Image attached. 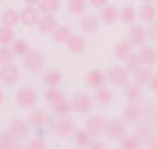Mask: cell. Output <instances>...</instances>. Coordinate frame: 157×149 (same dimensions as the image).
I'll use <instances>...</instances> for the list:
<instances>
[{
	"mask_svg": "<svg viewBox=\"0 0 157 149\" xmlns=\"http://www.w3.org/2000/svg\"><path fill=\"white\" fill-rule=\"evenodd\" d=\"M56 25H59L56 14H39V23H36V31H39V34H53V31H56Z\"/></svg>",
	"mask_w": 157,
	"mask_h": 149,
	"instance_id": "e0dca14e",
	"label": "cell"
},
{
	"mask_svg": "<svg viewBox=\"0 0 157 149\" xmlns=\"http://www.w3.org/2000/svg\"><path fill=\"white\" fill-rule=\"evenodd\" d=\"M126 40L135 45V51H137V48H143V45L149 42V28H146L143 23H132V25H129V37H126Z\"/></svg>",
	"mask_w": 157,
	"mask_h": 149,
	"instance_id": "3957f363",
	"label": "cell"
},
{
	"mask_svg": "<svg viewBox=\"0 0 157 149\" xmlns=\"http://www.w3.org/2000/svg\"><path fill=\"white\" fill-rule=\"evenodd\" d=\"M107 3H109V0H87V6H90V9H104Z\"/></svg>",
	"mask_w": 157,
	"mask_h": 149,
	"instance_id": "ee69618b",
	"label": "cell"
},
{
	"mask_svg": "<svg viewBox=\"0 0 157 149\" xmlns=\"http://www.w3.org/2000/svg\"><path fill=\"white\" fill-rule=\"evenodd\" d=\"M132 76H135V84H143V87H149V82H151V76H154V68L140 65L137 70H132Z\"/></svg>",
	"mask_w": 157,
	"mask_h": 149,
	"instance_id": "ffe728a7",
	"label": "cell"
},
{
	"mask_svg": "<svg viewBox=\"0 0 157 149\" xmlns=\"http://www.w3.org/2000/svg\"><path fill=\"white\" fill-rule=\"evenodd\" d=\"M59 99H65L59 87H45V101H48V104H56Z\"/></svg>",
	"mask_w": 157,
	"mask_h": 149,
	"instance_id": "8d00e7d4",
	"label": "cell"
},
{
	"mask_svg": "<svg viewBox=\"0 0 157 149\" xmlns=\"http://www.w3.org/2000/svg\"><path fill=\"white\" fill-rule=\"evenodd\" d=\"M157 20V3H140V9H137V23H154Z\"/></svg>",
	"mask_w": 157,
	"mask_h": 149,
	"instance_id": "4fadbf2b",
	"label": "cell"
},
{
	"mask_svg": "<svg viewBox=\"0 0 157 149\" xmlns=\"http://www.w3.org/2000/svg\"><path fill=\"white\" fill-rule=\"evenodd\" d=\"M112 90H115V87H109V84L98 87V90H95V101H98V104H112V99H115Z\"/></svg>",
	"mask_w": 157,
	"mask_h": 149,
	"instance_id": "4316f807",
	"label": "cell"
},
{
	"mask_svg": "<svg viewBox=\"0 0 157 149\" xmlns=\"http://www.w3.org/2000/svg\"><path fill=\"white\" fill-rule=\"evenodd\" d=\"M70 34H73V31H70L67 25H56V31H53L51 37H53V42H59V45H65V42H67V37H70Z\"/></svg>",
	"mask_w": 157,
	"mask_h": 149,
	"instance_id": "f546056e",
	"label": "cell"
},
{
	"mask_svg": "<svg viewBox=\"0 0 157 149\" xmlns=\"http://www.w3.org/2000/svg\"><path fill=\"white\" fill-rule=\"evenodd\" d=\"M154 3H157V0H154Z\"/></svg>",
	"mask_w": 157,
	"mask_h": 149,
	"instance_id": "db71d44e",
	"label": "cell"
},
{
	"mask_svg": "<svg viewBox=\"0 0 157 149\" xmlns=\"http://www.w3.org/2000/svg\"><path fill=\"white\" fill-rule=\"evenodd\" d=\"M53 132L59 138H70L76 132V124L70 121V116H62V118H56V129H53Z\"/></svg>",
	"mask_w": 157,
	"mask_h": 149,
	"instance_id": "2e32d148",
	"label": "cell"
},
{
	"mask_svg": "<svg viewBox=\"0 0 157 149\" xmlns=\"http://www.w3.org/2000/svg\"><path fill=\"white\" fill-rule=\"evenodd\" d=\"M135 135H137V141H140V143H151L157 135H154V127H151V121H137L135 124Z\"/></svg>",
	"mask_w": 157,
	"mask_h": 149,
	"instance_id": "ba28073f",
	"label": "cell"
},
{
	"mask_svg": "<svg viewBox=\"0 0 157 149\" xmlns=\"http://www.w3.org/2000/svg\"><path fill=\"white\" fill-rule=\"evenodd\" d=\"M17 79H20V65H14V62L0 65V84H3V87L17 84Z\"/></svg>",
	"mask_w": 157,
	"mask_h": 149,
	"instance_id": "52a82bcc",
	"label": "cell"
},
{
	"mask_svg": "<svg viewBox=\"0 0 157 149\" xmlns=\"http://www.w3.org/2000/svg\"><path fill=\"white\" fill-rule=\"evenodd\" d=\"M70 104H73V113H78V116H90V110H93L95 99L90 96V93H76V96L70 99Z\"/></svg>",
	"mask_w": 157,
	"mask_h": 149,
	"instance_id": "277c9868",
	"label": "cell"
},
{
	"mask_svg": "<svg viewBox=\"0 0 157 149\" xmlns=\"http://www.w3.org/2000/svg\"><path fill=\"white\" fill-rule=\"evenodd\" d=\"M98 28H101L98 14H82V34H98Z\"/></svg>",
	"mask_w": 157,
	"mask_h": 149,
	"instance_id": "ac0fdd59",
	"label": "cell"
},
{
	"mask_svg": "<svg viewBox=\"0 0 157 149\" xmlns=\"http://www.w3.org/2000/svg\"><path fill=\"white\" fill-rule=\"evenodd\" d=\"M149 90H151L154 96H157V76H151V82H149Z\"/></svg>",
	"mask_w": 157,
	"mask_h": 149,
	"instance_id": "bcb514c9",
	"label": "cell"
},
{
	"mask_svg": "<svg viewBox=\"0 0 157 149\" xmlns=\"http://www.w3.org/2000/svg\"><path fill=\"white\" fill-rule=\"evenodd\" d=\"M14 104H17L20 110H34V107H36V90H34V87H23V90H17Z\"/></svg>",
	"mask_w": 157,
	"mask_h": 149,
	"instance_id": "5b68a950",
	"label": "cell"
},
{
	"mask_svg": "<svg viewBox=\"0 0 157 149\" xmlns=\"http://www.w3.org/2000/svg\"><path fill=\"white\" fill-rule=\"evenodd\" d=\"M9 62H14V51H11V45H0V65H9Z\"/></svg>",
	"mask_w": 157,
	"mask_h": 149,
	"instance_id": "f35d334b",
	"label": "cell"
},
{
	"mask_svg": "<svg viewBox=\"0 0 157 149\" xmlns=\"http://www.w3.org/2000/svg\"><path fill=\"white\" fill-rule=\"evenodd\" d=\"M6 101V93H3V84H0V104Z\"/></svg>",
	"mask_w": 157,
	"mask_h": 149,
	"instance_id": "c3c4849f",
	"label": "cell"
},
{
	"mask_svg": "<svg viewBox=\"0 0 157 149\" xmlns=\"http://www.w3.org/2000/svg\"><path fill=\"white\" fill-rule=\"evenodd\" d=\"M124 121H126V124L143 121V107H140V104H126V110H124Z\"/></svg>",
	"mask_w": 157,
	"mask_h": 149,
	"instance_id": "603a6c76",
	"label": "cell"
},
{
	"mask_svg": "<svg viewBox=\"0 0 157 149\" xmlns=\"http://www.w3.org/2000/svg\"><path fill=\"white\" fill-rule=\"evenodd\" d=\"M23 68H25L28 73H42V70H45V53L31 48L25 57H23Z\"/></svg>",
	"mask_w": 157,
	"mask_h": 149,
	"instance_id": "7a4b0ae2",
	"label": "cell"
},
{
	"mask_svg": "<svg viewBox=\"0 0 157 149\" xmlns=\"http://www.w3.org/2000/svg\"><path fill=\"white\" fill-rule=\"evenodd\" d=\"M129 76H132V73L126 70L124 62H121V65H112V70L107 73V84H109V87H126V84H129Z\"/></svg>",
	"mask_w": 157,
	"mask_h": 149,
	"instance_id": "6da1fadb",
	"label": "cell"
},
{
	"mask_svg": "<svg viewBox=\"0 0 157 149\" xmlns=\"http://www.w3.org/2000/svg\"><path fill=\"white\" fill-rule=\"evenodd\" d=\"M132 51H135V45H132L129 40H121V42H115V48H112V57H115L118 62H124Z\"/></svg>",
	"mask_w": 157,
	"mask_h": 149,
	"instance_id": "7402d4cb",
	"label": "cell"
},
{
	"mask_svg": "<svg viewBox=\"0 0 157 149\" xmlns=\"http://www.w3.org/2000/svg\"><path fill=\"white\" fill-rule=\"evenodd\" d=\"M87 149H104V143H101V141H98V138H93V141L87 143Z\"/></svg>",
	"mask_w": 157,
	"mask_h": 149,
	"instance_id": "f6af8a7d",
	"label": "cell"
},
{
	"mask_svg": "<svg viewBox=\"0 0 157 149\" xmlns=\"http://www.w3.org/2000/svg\"><path fill=\"white\" fill-rule=\"evenodd\" d=\"M149 149H157V138H154V141H151V143H149Z\"/></svg>",
	"mask_w": 157,
	"mask_h": 149,
	"instance_id": "681fc988",
	"label": "cell"
},
{
	"mask_svg": "<svg viewBox=\"0 0 157 149\" xmlns=\"http://www.w3.org/2000/svg\"><path fill=\"white\" fill-rule=\"evenodd\" d=\"M45 118H48V116L42 113V110H36V107H34V110H31V116H28V124L39 129V127H45Z\"/></svg>",
	"mask_w": 157,
	"mask_h": 149,
	"instance_id": "d6a6232c",
	"label": "cell"
},
{
	"mask_svg": "<svg viewBox=\"0 0 157 149\" xmlns=\"http://www.w3.org/2000/svg\"><path fill=\"white\" fill-rule=\"evenodd\" d=\"M124 65H126V70H129V73L140 68V59H137V51H132V53H129V57L124 59Z\"/></svg>",
	"mask_w": 157,
	"mask_h": 149,
	"instance_id": "ab89813d",
	"label": "cell"
},
{
	"mask_svg": "<svg viewBox=\"0 0 157 149\" xmlns=\"http://www.w3.org/2000/svg\"><path fill=\"white\" fill-rule=\"evenodd\" d=\"M84 82H87L90 90H98V87H104V84H107V73H104V70H98V68H93V70H87Z\"/></svg>",
	"mask_w": 157,
	"mask_h": 149,
	"instance_id": "9a60e30c",
	"label": "cell"
},
{
	"mask_svg": "<svg viewBox=\"0 0 157 149\" xmlns=\"http://www.w3.org/2000/svg\"><path fill=\"white\" fill-rule=\"evenodd\" d=\"M65 48H67L70 53H84V48H87L84 34H70V37H67V42H65Z\"/></svg>",
	"mask_w": 157,
	"mask_h": 149,
	"instance_id": "d6986e66",
	"label": "cell"
},
{
	"mask_svg": "<svg viewBox=\"0 0 157 149\" xmlns=\"http://www.w3.org/2000/svg\"><path fill=\"white\" fill-rule=\"evenodd\" d=\"M11 51H14V57H25V53L31 51V45H28L25 40H14V42H11Z\"/></svg>",
	"mask_w": 157,
	"mask_h": 149,
	"instance_id": "e575fe53",
	"label": "cell"
},
{
	"mask_svg": "<svg viewBox=\"0 0 157 149\" xmlns=\"http://www.w3.org/2000/svg\"><path fill=\"white\" fill-rule=\"evenodd\" d=\"M146 28H149V42H151V45H157V20H154V23H149Z\"/></svg>",
	"mask_w": 157,
	"mask_h": 149,
	"instance_id": "7bdbcfd3",
	"label": "cell"
},
{
	"mask_svg": "<svg viewBox=\"0 0 157 149\" xmlns=\"http://www.w3.org/2000/svg\"><path fill=\"white\" fill-rule=\"evenodd\" d=\"M14 40H17L14 28H9V25H0V45H11Z\"/></svg>",
	"mask_w": 157,
	"mask_h": 149,
	"instance_id": "836d02e7",
	"label": "cell"
},
{
	"mask_svg": "<svg viewBox=\"0 0 157 149\" xmlns=\"http://www.w3.org/2000/svg\"><path fill=\"white\" fill-rule=\"evenodd\" d=\"M51 110H53L56 118H62V116H70V113H73V104H70L67 99H59L56 104H51Z\"/></svg>",
	"mask_w": 157,
	"mask_h": 149,
	"instance_id": "d4e9b609",
	"label": "cell"
},
{
	"mask_svg": "<svg viewBox=\"0 0 157 149\" xmlns=\"http://www.w3.org/2000/svg\"><path fill=\"white\" fill-rule=\"evenodd\" d=\"M121 23H126V25L137 23V9L135 6H121Z\"/></svg>",
	"mask_w": 157,
	"mask_h": 149,
	"instance_id": "f1b7e54d",
	"label": "cell"
},
{
	"mask_svg": "<svg viewBox=\"0 0 157 149\" xmlns=\"http://www.w3.org/2000/svg\"><path fill=\"white\" fill-rule=\"evenodd\" d=\"M23 6H39V0H23Z\"/></svg>",
	"mask_w": 157,
	"mask_h": 149,
	"instance_id": "7dc6e473",
	"label": "cell"
},
{
	"mask_svg": "<svg viewBox=\"0 0 157 149\" xmlns=\"http://www.w3.org/2000/svg\"><path fill=\"white\" fill-rule=\"evenodd\" d=\"M137 59H140V65L154 68V65H157V48H154L151 42H146L143 48H137Z\"/></svg>",
	"mask_w": 157,
	"mask_h": 149,
	"instance_id": "5bb4252c",
	"label": "cell"
},
{
	"mask_svg": "<svg viewBox=\"0 0 157 149\" xmlns=\"http://www.w3.org/2000/svg\"><path fill=\"white\" fill-rule=\"evenodd\" d=\"M25 149H48V146H45V138H31Z\"/></svg>",
	"mask_w": 157,
	"mask_h": 149,
	"instance_id": "b9f144b4",
	"label": "cell"
},
{
	"mask_svg": "<svg viewBox=\"0 0 157 149\" xmlns=\"http://www.w3.org/2000/svg\"><path fill=\"white\" fill-rule=\"evenodd\" d=\"M140 3H154V0H140Z\"/></svg>",
	"mask_w": 157,
	"mask_h": 149,
	"instance_id": "816d5d0a",
	"label": "cell"
},
{
	"mask_svg": "<svg viewBox=\"0 0 157 149\" xmlns=\"http://www.w3.org/2000/svg\"><path fill=\"white\" fill-rule=\"evenodd\" d=\"M124 96H126V104H140L143 101V84H126Z\"/></svg>",
	"mask_w": 157,
	"mask_h": 149,
	"instance_id": "44dd1931",
	"label": "cell"
},
{
	"mask_svg": "<svg viewBox=\"0 0 157 149\" xmlns=\"http://www.w3.org/2000/svg\"><path fill=\"white\" fill-rule=\"evenodd\" d=\"M84 129L90 132V138H101L104 135V129H107V118L104 116H87V121H84Z\"/></svg>",
	"mask_w": 157,
	"mask_h": 149,
	"instance_id": "8992f818",
	"label": "cell"
},
{
	"mask_svg": "<svg viewBox=\"0 0 157 149\" xmlns=\"http://www.w3.org/2000/svg\"><path fill=\"white\" fill-rule=\"evenodd\" d=\"M143 118H146V121L157 118V110H154V104H143Z\"/></svg>",
	"mask_w": 157,
	"mask_h": 149,
	"instance_id": "60d3db41",
	"label": "cell"
},
{
	"mask_svg": "<svg viewBox=\"0 0 157 149\" xmlns=\"http://www.w3.org/2000/svg\"><path fill=\"white\" fill-rule=\"evenodd\" d=\"M9 132H11L20 143H23V141L28 138V132H31V124H28V121H23V118H14V121L9 124Z\"/></svg>",
	"mask_w": 157,
	"mask_h": 149,
	"instance_id": "30bf717a",
	"label": "cell"
},
{
	"mask_svg": "<svg viewBox=\"0 0 157 149\" xmlns=\"http://www.w3.org/2000/svg\"><path fill=\"white\" fill-rule=\"evenodd\" d=\"M154 127H157V118H154Z\"/></svg>",
	"mask_w": 157,
	"mask_h": 149,
	"instance_id": "f5cc1de1",
	"label": "cell"
},
{
	"mask_svg": "<svg viewBox=\"0 0 157 149\" xmlns=\"http://www.w3.org/2000/svg\"><path fill=\"white\" fill-rule=\"evenodd\" d=\"M98 17H101V25H115V23H121V9L107 3L104 9H98Z\"/></svg>",
	"mask_w": 157,
	"mask_h": 149,
	"instance_id": "8fae6325",
	"label": "cell"
},
{
	"mask_svg": "<svg viewBox=\"0 0 157 149\" xmlns=\"http://www.w3.org/2000/svg\"><path fill=\"white\" fill-rule=\"evenodd\" d=\"M121 149H140V141H137V135H124L121 138Z\"/></svg>",
	"mask_w": 157,
	"mask_h": 149,
	"instance_id": "d590c367",
	"label": "cell"
},
{
	"mask_svg": "<svg viewBox=\"0 0 157 149\" xmlns=\"http://www.w3.org/2000/svg\"><path fill=\"white\" fill-rule=\"evenodd\" d=\"M36 23H39V9L36 6H23L20 9V25L36 28Z\"/></svg>",
	"mask_w": 157,
	"mask_h": 149,
	"instance_id": "9c48e42d",
	"label": "cell"
},
{
	"mask_svg": "<svg viewBox=\"0 0 157 149\" xmlns=\"http://www.w3.org/2000/svg\"><path fill=\"white\" fill-rule=\"evenodd\" d=\"M17 143H20V141H17L11 132H3V135H0V149H14Z\"/></svg>",
	"mask_w": 157,
	"mask_h": 149,
	"instance_id": "74e56055",
	"label": "cell"
},
{
	"mask_svg": "<svg viewBox=\"0 0 157 149\" xmlns=\"http://www.w3.org/2000/svg\"><path fill=\"white\" fill-rule=\"evenodd\" d=\"M0 23L9 25V28H17V25H20V11H17V9H3V17H0Z\"/></svg>",
	"mask_w": 157,
	"mask_h": 149,
	"instance_id": "cb8c5ba5",
	"label": "cell"
},
{
	"mask_svg": "<svg viewBox=\"0 0 157 149\" xmlns=\"http://www.w3.org/2000/svg\"><path fill=\"white\" fill-rule=\"evenodd\" d=\"M42 79H45V87H59L62 84V70H48Z\"/></svg>",
	"mask_w": 157,
	"mask_h": 149,
	"instance_id": "4dcf8cb0",
	"label": "cell"
},
{
	"mask_svg": "<svg viewBox=\"0 0 157 149\" xmlns=\"http://www.w3.org/2000/svg\"><path fill=\"white\" fill-rule=\"evenodd\" d=\"M14 149H25V146H23V143H17V146H14Z\"/></svg>",
	"mask_w": 157,
	"mask_h": 149,
	"instance_id": "f907efd6",
	"label": "cell"
},
{
	"mask_svg": "<svg viewBox=\"0 0 157 149\" xmlns=\"http://www.w3.org/2000/svg\"><path fill=\"white\" fill-rule=\"evenodd\" d=\"M87 0H67V11L70 14H76V17H82V14H87Z\"/></svg>",
	"mask_w": 157,
	"mask_h": 149,
	"instance_id": "83f0119b",
	"label": "cell"
},
{
	"mask_svg": "<svg viewBox=\"0 0 157 149\" xmlns=\"http://www.w3.org/2000/svg\"><path fill=\"white\" fill-rule=\"evenodd\" d=\"M39 14H56L59 9H62V0H39Z\"/></svg>",
	"mask_w": 157,
	"mask_h": 149,
	"instance_id": "484cf974",
	"label": "cell"
},
{
	"mask_svg": "<svg viewBox=\"0 0 157 149\" xmlns=\"http://www.w3.org/2000/svg\"><path fill=\"white\" fill-rule=\"evenodd\" d=\"M73 141H76V146H78V149H87V143H90L93 138H90L87 129H76V132H73Z\"/></svg>",
	"mask_w": 157,
	"mask_h": 149,
	"instance_id": "1f68e13d",
	"label": "cell"
},
{
	"mask_svg": "<svg viewBox=\"0 0 157 149\" xmlns=\"http://www.w3.org/2000/svg\"><path fill=\"white\" fill-rule=\"evenodd\" d=\"M104 135L112 138V141H121V138L126 135V121H124V118H121V121H109V118H107V129H104Z\"/></svg>",
	"mask_w": 157,
	"mask_h": 149,
	"instance_id": "7c38bea8",
	"label": "cell"
}]
</instances>
